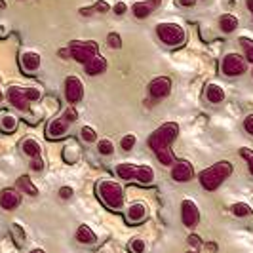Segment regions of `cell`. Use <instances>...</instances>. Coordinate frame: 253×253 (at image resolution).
Here are the masks:
<instances>
[{
	"instance_id": "30bf717a",
	"label": "cell",
	"mask_w": 253,
	"mask_h": 253,
	"mask_svg": "<svg viewBox=\"0 0 253 253\" xmlns=\"http://www.w3.org/2000/svg\"><path fill=\"white\" fill-rule=\"evenodd\" d=\"M8 101L12 103L17 111H21V113H27L29 111V105H31V101L27 99L25 95V89L15 88V86L8 89Z\"/></svg>"
},
{
	"instance_id": "7bdbcfd3",
	"label": "cell",
	"mask_w": 253,
	"mask_h": 253,
	"mask_svg": "<svg viewBox=\"0 0 253 253\" xmlns=\"http://www.w3.org/2000/svg\"><path fill=\"white\" fill-rule=\"evenodd\" d=\"M240 154H242V156H244V158H248V160H250V158H252V156H253V152L250 151V149H242Z\"/></svg>"
},
{
	"instance_id": "9a60e30c",
	"label": "cell",
	"mask_w": 253,
	"mask_h": 253,
	"mask_svg": "<svg viewBox=\"0 0 253 253\" xmlns=\"http://www.w3.org/2000/svg\"><path fill=\"white\" fill-rule=\"evenodd\" d=\"M84 69H86V75H89V76L101 75L103 71L107 69V61H105L103 55H93L88 63L84 65Z\"/></svg>"
},
{
	"instance_id": "603a6c76",
	"label": "cell",
	"mask_w": 253,
	"mask_h": 253,
	"mask_svg": "<svg viewBox=\"0 0 253 253\" xmlns=\"http://www.w3.org/2000/svg\"><path fill=\"white\" fill-rule=\"evenodd\" d=\"M219 25L223 29V33H232V31H236V27H238V19H236L234 15H230V13H225V15H221Z\"/></svg>"
},
{
	"instance_id": "9c48e42d",
	"label": "cell",
	"mask_w": 253,
	"mask_h": 253,
	"mask_svg": "<svg viewBox=\"0 0 253 253\" xmlns=\"http://www.w3.org/2000/svg\"><path fill=\"white\" fill-rule=\"evenodd\" d=\"M169 91H171V82L166 76H158V78H154L151 84H149V93H151L154 99H162Z\"/></svg>"
},
{
	"instance_id": "836d02e7",
	"label": "cell",
	"mask_w": 253,
	"mask_h": 253,
	"mask_svg": "<svg viewBox=\"0 0 253 253\" xmlns=\"http://www.w3.org/2000/svg\"><path fill=\"white\" fill-rule=\"evenodd\" d=\"M25 95H27V99L33 103V101H37V99H40L42 91L37 89V88H25Z\"/></svg>"
},
{
	"instance_id": "f6af8a7d",
	"label": "cell",
	"mask_w": 253,
	"mask_h": 253,
	"mask_svg": "<svg viewBox=\"0 0 253 253\" xmlns=\"http://www.w3.org/2000/svg\"><path fill=\"white\" fill-rule=\"evenodd\" d=\"M248 8H250V10L253 12V0H248Z\"/></svg>"
},
{
	"instance_id": "ba28073f",
	"label": "cell",
	"mask_w": 253,
	"mask_h": 253,
	"mask_svg": "<svg viewBox=\"0 0 253 253\" xmlns=\"http://www.w3.org/2000/svg\"><path fill=\"white\" fill-rule=\"evenodd\" d=\"M65 97L69 103H78L84 97V86L76 76H69L65 80Z\"/></svg>"
},
{
	"instance_id": "ffe728a7",
	"label": "cell",
	"mask_w": 253,
	"mask_h": 253,
	"mask_svg": "<svg viewBox=\"0 0 253 253\" xmlns=\"http://www.w3.org/2000/svg\"><path fill=\"white\" fill-rule=\"evenodd\" d=\"M135 173H137V166L133 164H120L116 168V175L124 181H129V179H135Z\"/></svg>"
},
{
	"instance_id": "52a82bcc",
	"label": "cell",
	"mask_w": 253,
	"mask_h": 253,
	"mask_svg": "<svg viewBox=\"0 0 253 253\" xmlns=\"http://www.w3.org/2000/svg\"><path fill=\"white\" fill-rule=\"evenodd\" d=\"M246 71V59L238 53H228L223 59V73L227 76H238Z\"/></svg>"
},
{
	"instance_id": "b9f144b4",
	"label": "cell",
	"mask_w": 253,
	"mask_h": 253,
	"mask_svg": "<svg viewBox=\"0 0 253 253\" xmlns=\"http://www.w3.org/2000/svg\"><path fill=\"white\" fill-rule=\"evenodd\" d=\"M189 244L194 246V248H198V246H200V238H198V236H189Z\"/></svg>"
},
{
	"instance_id": "cb8c5ba5",
	"label": "cell",
	"mask_w": 253,
	"mask_h": 253,
	"mask_svg": "<svg viewBox=\"0 0 253 253\" xmlns=\"http://www.w3.org/2000/svg\"><path fill=\"white\" fill-rule=\"evenodd\" d=\"M15 127H17V118H15L13 114L2 116V120H0V129H2L4 133H13Z\"/></svg>"
},
{
	"instance_id": "f35d334b",
	"label": "cell",
	"mask_w": 253,
	"mask_h": 253,
	"mask_svg": "<svg viewBox=\"0 0 253 253\" xmlns=\"http://www.w3.org/2000/svg\"><path fill=\"white\" fill-rule=\"evenodd\" d=\"M126 10H127V6L124 4V2H118L116 6H114V12L118 13V15H122V13H126Z\"/></svg>"
},
{
	"instance_id": "ee69618b",
	"label": "cell",
	"mask_w": 253,
	"mask_h": 253,
	"mask_svg": "<svg viewBox=\"0 0 253 253\" xmlns=\"http://www.w3.org/2000/svg\"><path fill=\"white\" fill-rule=\"evenodd\" d=\"M196 0H181V6H194Z\"/></svg>"
},
{
	"instance_id": "83f0119b",
	"label": "cell",
	"mask_w": 253,
	"mask_h": 253,
	"mask_svg": "<svg viewBox=\"0 0 253 253\" xmlns=\"http://www.w3.org/2000/svg\"><path fill=\"white\" fill-rule=\"evenodd\" d=\"M127 248H129V252H131V253H145V252H147V244L141 240V238H135V240H131Z\"/></svg>"
},
{
	"instance_id": "d6986e66",
	"label": "cell",
	"mask_w": 253,
	"mask_h": 253,
	"mask_svg": "<svg viewBox=\"0 0 253 253\" xmlns=\"http://www.w3.org/2000/svg\"><path fill=\"white\" fill-rule=\"evenodd\" d=\"M135 179L139 181L141 185H151L152 181H154V171H152L151 166H139L137 173H135Z\"/></svg>"
},
{
	"instance_id": "ac0fdd59",
	"label": "cell",
	"mask_w": 253,
	"mask_h": 253,
	"mask_svg": "<svg viewBox=\"0 0 253 253\" xmlns=\"http://www.w3.org/2000/svg\"><path fill=\"white\" fill-rule=\"evenodd\" d=\"M206 97H208L210 103H221L225 99V91L217 84H208L206 86Z\"/></svg>"
},
{
	"instance_id": "7dc6e473",
	"label": "cell",
	"mask_w": 253,
	"mask_h": 253,
	"mask_svg": "<svg viewBox=\"0 0 253 253\" xmlns=\"http://www.w3.org/2000/svg\"><path fill=\"white\" fill-rule=\"evenodd\" d=\"M31 253H46V252H42V250H35V252H31Z\"/></svg>"
},
{
	"instance_id": "d6a6232c",
	"label": "cell",
	"mask_w": 253,
	"mask_h": 253,
	"mask_svg": "<svg viewBox=\"0 0 253 253\" xmlns=\"http://www.w3.org/2000/svg\"><path fill=\"white\" fill-rule=\"evenodd\" d=\"M12 230H13V236H15V242H17V246H23V242H25V232L21 230V227L13 225Z\"/></svg>"
},
{
	"instance_id": "8d00e7d4",
	"label": "cell",
	"mask_w": 253,
	"mask_h": 253,
	"mask_svg": "<svg viewBox=\"0 0 253 253\" xmlns=\"http://www.w3.org/2000/svg\"><path fill=\"white\" fill-rule=\"evenodd\" d=\"M59 196H61L63 200H69V198L73 196V189H71V187H61V189H59Z\"/></svg>"
},
{
	"instance_id": "bcb514c9",
	"label": "cell",
	"mask_w": 253,
	"mask_h": 253,
	"mask_svg": "<svg viewBox=\"0 0 253 253\" xmlns=\"http://www.w3.org/2000/svg\"><path fill=\"white\" fill-rule=\"evenodd\" d=\"M250 171H252V173H253V156H252V158H250Z\"/></svg>"
},
{
	"instance_id": "c3c4849f",
	"label": "cell",
	"mask_w": 253,
	"mask_h": 253,
	"mask_svg": "<svg viewBox=\"0 0 253 253\" xmlns=\"http://www.w3.org/2000/svg\"><path fill=\"white\" fill-rule=\"evenodd\" d=\"M0 99H2V91H0Z\"/></svg>"
},
{
	"instance_id": "d4e9b609",
	"label": "cell",
	"mask_w": 253,
	"mask_h": 253,
	"mask_svg": "<svg viewBox=\"0 0 253 253\" xmlns=\"http://www.w3.org/2000/svg\"><path fill=\"white\" fill-rule=\"evenodd\" d=\"M149 13H151V4H147V2H137V4H133V15H135L137 19H145Z\"/></svg>"
},
{
	"instance_id": "7a4b0ae2",
	"label": "cell",
	"mask_w": 253,
	"mask_h": 253,
	"mask_svg": "<svg viewBox=\"0 0 253 253\" xmlns=\"http://www.w3.org/2000/svg\"><path fill=\"white\" fill-rule=\"evenodd\" d=\"M230 173H232V166L228 162H217L215 166L208 168L200 173V185L206 190H215Z\"/></svg>"
},
{
	"instance_id": "277c9868",
	"label": "cell",
	"mask_w": 253,
	"mask_h": 253,
	"mask_svg": "<svg viewBox=\"0 0 253 253\" xmlns=\"http://www.w3.org/2000/svg\"><path fill=\"white\" fill-rule=\"evenodd\" d=\"M156 35L168 46H181L185 42V31L179 25H173V23L158 25L156 27Z\"/></svg>"
},
{
	"instance_id": "8992f818",
	"label": "cell",
	"mask_w": 253,
	"mask_h": 253,
	"mask_svg": "<svg viewBox=\"0 0 253 253\" xmlns=\"http://www.w3.org/2000/svg\"><path fill=\"white\" fill-rule=\"evenodd\" d=\"M181 221L185 227H196L198 221H200V211H198V206L192 202V200H183L181 204Z\"/></svg>"
},
{
	"instance_id": "7402d4cb",
	"label": "cell",
	"mask_w": 253,
	"mask_h": 253,
	"mask_svg": "<svg viewBox=\"0 0 253 253\" xmlns=\"http://www.w3.org/2000/svg\"><path fill=\"white\" fill-rule=\"evenodd\" d=\"M21 149H23V152H25L27 156H31V158H37V156H40V152H42V149H40V145H38V141L31 139V137L23 141Z\"/></svg>"
},
{
	"instance_id": "60d3db41",
	"label": "cell",
	"mask_w": 253,
	"mask_h": 253,
	"mask_svg": "<svg viewBox=\"0 0 253 253\" xmlns=\"http://www.w3.org/2000/svg\"><path fill=\"white\" fill-rule=\"evenodd\" d=\"M246 57H248V61H250V63H253V44H250V46H248Z\"/></svg>"
},
{
	"instance_id": "1f68e13d",
	"label": "cell",
	"mask_w": 253,
	"mask_h": 253,
	"mask_svg": "<svg viewBox=\"0 0 253 253\" xmlns=\"http://www.w3.org/2000/svg\"><path fill=\"white\" fill-rule=\"evenodd\" d=\"M65 160H67V162H76V158H78V152H76V147H73V145H71V147H67V149H65Z\"/></svg>"
},
{
	"instance_id": "74e56055",
	"label": "cell",
	"mask_w": 253,
	"mask_h": 253,
	"mask_svg": "<svg viewBox=\"0 0 253 253\" xmlns=\"http://www.w3.org/2000/svg\"><path fill=\"white\" fill-rule=\"evenodd\" d=\"M65 118L69 120V122H75L76 118H78V114H76V111L71 107V109H67V113H65Z\"/></svg>"
},
{
	"instance_id": "e0dca14e",
	"label": "cell",
	"mask_w": 253,
	"mask_h": 253,
	"mask_svg": "<svg viewBox=\"0 0 253 253\" xmlns=\"http://www.w3.org/2000/svg\"><path fill=\"white\" fill-rule=\"evenodd\" d=\"M76 240L80 242V244H95L97 236H95V232L88 225H80L78 230H76Z\"/></svg>"
},
{
	"instance_id": "f546056e",
	"label": "cell",
	"mask_w": 253,
	"mask_h": 253,
	"mask_svg": "<svg viewBox=\"0 0 253 253\" xmlns=\"http://www.w3.org/2000/svg\"><path fill=\"white\" fill-rule=\"evenodd\" d=\"M135 135L133 133H127V135H124L122 137V141H120V147L124 149V151H131L133 147H135Z\"/></svg>"
},
{
	"instance_id": "4dcf8cb0",
	"label": "cell",
	"mask_w": 253,
	"mask_h": 253,
	"mask_svg": "<svg viewBox=\"0 0 253 253\" xmlns=\"http://www.w3.org/2000/svg\"><path fill=\"white\" fill-rule=\"evenodd\" d=\"M107 44H109L111 48H116V50H118V48H122V38L118 37L116 33H111V35L107 37Z\"/></svg>"
},
{
	"instance_id": "d590c367",
	"label": "cell",
	"mask_w": 253,
	"mask_h": 253,
	"mask_svg": "<svg viewBox=\"0 0 253 253\" xmlns=\"http://www.w3.org/2000/svg\"><path fill=\"white\" fill-rule=\"evenodd\" d=\"M244 127H246V131H248L250 135H253V114H250V116L244 120Z\"/></svg>"
},
{
	"instance_id": "4316f807",
	"label": "cell",
	"mask_w": 253,
	"mask_h": 253,
	"mask_svg": "<svg viewBox=\"0 0 253 253\" xmlns=\"http://www.w3.org/2000/svg\"><path fill=\"white\" fill-rule=\"evenodd\" d=\"M80 137H82V141H86V143H93V141L97 139V133H95L93 127L84 126L80 129Z\"/></svg>"
},
{
	"instance_id": "5bb4252c",
	"label": "cell",
	"mask_w": 253,
	"mask_h": 253,
	"mask_svg": "<svg viewBox=\"0 0 253 253\" xmlns=\"http://www.w3.org/2000/svg\"><path fill=\"white\" fill-rule=\"evenodd\" d=\"M126 219H127V223H131V225L143 223V221L147 219V208H145V204H141V202L131 204L126 211Z\"/></svg>"
},
{
	"instance_id": "484cf974",
	"label": "cell",
	"mask_w": 253,
	"mask_h": 253,
	"mask_svg": "<svg viewBox=\"0 0 253 253\" xmlns=\"http://www.w3.org/2000/svg\"><path fill=\"white\" fill-rule=\"evenodd\" d=\"M232 213H234L236 217H248L250 213H252V208H250L248 204L238 202V204H234V206H232Z\"/></svg>"
},
{
	"instance_id": "6da1fadb",
	"label": "cell",
	"mask_w": 253,
	"mask_h": 253,
	"mask_svg": "<svg viewBox=\"0 0 253 253\" xmlns=\"http://www.w3.org/2000/svg\"><path fill=\"white\" fill-rule=\"evenodd\" d=\"M97 194H99V200L109 210H114V211H120L122 210V206H124V192H122V187L118 183L101 181L97 185Z\"/></svg>"
},
{
	"instance_id": "8fae6325",
	"label": "cell",
	"mask_w": 253,
	"mask_h": 253,
	"mask_svg": "<svg viewBox=\"0 0 253 253\" xmlns=\"http://www.w3.org/2000/svg\"><path fill=\"white\" fill-rule=\"evenodd\" d=\"M69 131V120L67 118H55V120H51L48 127H46V135H48V139H61L65 133Z\"/></svg>"
},
{
	"instance_id": "ab89813d",
	"label": "cell",
	"mask_w": 253,
	"mask_h": 253,
	"mask_svg": "<svg viewBox=\"0 0 253 253\" xmlns=\"http://www.w3.org/2000/svg\"><path fill=\"white\" fill-rule=\"evenodd\" d=\"M93 10H95V12H107V10H109V4H105V2H97V4L93 6Z\"/></svg>"
},
{
	"instance_id": "5b68a950",
	"label": "cell",
	"mask_w": 253,
	"mask_h": 253,
	"mask_svg": "<svg viewBox=\"0 0 253 253\" xmlns=\"http://www.w3.org/2000/svg\"><path fill=\"white\" fill-rule=\"evenodd\" d=\"M69 51L78 63L86 65L97 53V44L95 42H73L69 46Z\"/></svg>"
},
{
	"instance_id": "2e32d148",
	"label": "cell",
	"mask_w": 253,
	"mask_h": 253,
	"mask_svg": "<svg viewBox=\"0 0 253 253\" xmlns=\"http://www.w3.org/2000/svg\"><path fill=\"white\" fill-rule=\"evenodd\" d=\"M21 67L25 73H35L40 67V55L35 53V51H25L21 55Z\"/></svg>"
},
{
	"instance_id": "f1b7e54d",
	"label": "cell",
	"mask_w": 253,
	"mask_h": 253,
	"mask_svg": "<svg viewBox=\"0 0 253 253\" xmlns=\"http://www.w3.org/2000/svg\"><path fill=\"white\" fill-rule=\"evenodd\" d=\"M97 151L101 152V154H105V156H109V154L114 152V145L109 139H101L97 143Z\"/></svg>"
},
{
	"instance_id": "4fadbf2b",
	"label": "cell",
	"mask_w": 253,
	"mask_h": 253,
	"mask_svg": "<svg viewBox=\"0 0 253 253\" xmlns=\"http://www.w3.org/2000/svg\"><path fill=\"white\" fill-rule=\"evenodd\" d=\"M21 204V194L13 189H4L0 192V208L4 210H15Z\"/></svg>"
},
{
	"instance_id": "3957f363",
	"label": "cell",
	"mask_w": 253,
	"mask_h": 253,
	"mask_svg": "<svg viewBox=\"0 0 253 253\" xmlns=\"http://www.w3.org/2000/svg\"><path fill=\"white\" fill-rule=\"evenodd\" d=\"M179 127L177 124H164L160 129H156L149 139V145L154 152L162 151V149H169V143L177 137Z\"/></svg>"
},
{
	"instance_id": "7c38bea8",
	"label": "cell",
	"mask_w": 253,
	"mask_h": 253,
	"mask_svg": "<svg viewBox=\"0 0 253 253\" xmlns=\"http://www.w3.org/2000/svg\"><path fill=\"white\" fill-rule=\"evenodd\" d=\"M192 173H194V169H192V166H190L187 160H177V162H173L171 177L175 179L177 183H185V181L192 179Z\"/></svg>"
},
{
	"instance_id": "e575fe53",
	"label": "cell",
	"mask_w": 253,
	"mask_h": 253,
	"mask_svg": "<svg viewBox=\"0 0 253 253\" xmlns=\"http://www.w3.org/2000/svg\"><path fill=\"white\" fill-rule=\"evenodd\" d=\"M31 169H35V171H42V169H44V162H42L40 156L31 158Z\"/></svg>"
},
{
	"instance_id": "44dd1931",
	"label": "cell",
	"mask_w": 253,
	"mask_h": 253,
	"mask_svg": "<svg viewBox=\"0 0 253 253\" xmlns=\"http://www.w3.org/2000/svg\"><path fill=\"white\" fill-rule=\"evenodd\" d=\"M17 189L23 190V192L29 194V196H37L38 194V189L33 185V181H31L29 175H21V177L17 179Z\"/></svg>"
}]
</instances>
